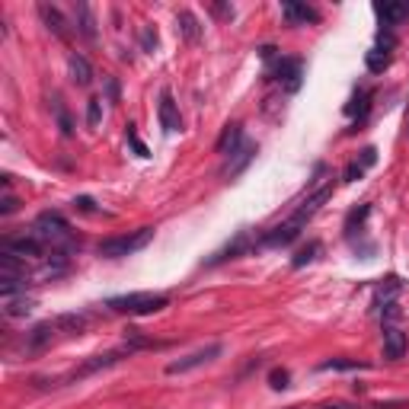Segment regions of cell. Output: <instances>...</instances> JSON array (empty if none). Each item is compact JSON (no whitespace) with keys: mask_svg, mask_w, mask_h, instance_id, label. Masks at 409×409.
I'll return each mask as SVG.
<instances>
[{"mask_svg":"<svg viewBox=\"0 0 409 409\" xmlns=\"http://www.w3.org/2000/svg\"><path fill=\"white\" fill-rule=\"evenodd\" d=\"M329 195H333V186H323V189H317L311 198H307V202L301 204V208H297L295 214H291V218H288V224H295V228L301 230L304 224H307V221H311L313 214H317L320 208H323V202H326V198H329Z\"/></svg>","mask_w":409,"mask_h":409,"instance_id":"obj_9","label":"cell"},{"mask_svg":"<svg viewBox=\"0 0 409 409\" xmlns=\"http://www.w3.org/2000/svg\"><path fill=\"white\" fill-rule=\"evenodd\" d=\"M54 115H58L61 135H64V137H70V135H74V121H70V115L64 112V106H61V103H54Z\"/></svg>","mask_w":409,"mask_h":409,"instance_id":"obj_27","label":"cell"},{"mask_svg":"<svg viewBox=\"0 0 409 409\" xmlns=\"http://www.w3.org/2000/svg\"><path fill=\"white\" fill-rule=\"evenodd\" d=\"M355 368H364L362 362H345V358H333V362H323L320 371H355Z\"/></svg>","mask_w":409,"mask_h":409,"instance_id":"obj_26","label":"cell"},{"mask_svg":"<svg viewBox=\"0 0 409 409\" xmlns=\"http://www.w3.org/2000/svg\"><path fill=\"white\" fill-rule=\"evenodd\" d=\"M253 246H259V240H253L250 230H240L224 250H218L211 259H208V265H221V262H228V259H237V256H243V253H250Z\"/></svg>","mask_w":409,"mask_h":409,"instance_id":"obj_8","label":"cell"},{"mask_svg":"<svg viewBox=\"0 0 409 409\" xmlns=\"http://www.w3.org/2000/svg\"><path fill=\"white\" fill-rule=\"evenodd\" d=\"M16 208H20V198H16V195H3V202H0V214H13Z\"/></svg>","mask_w":409,"mask_h":409,"instance_id":"obj_32","label":"cell"},{"mask_svg":"<svg viewBox=\"0 0 409 409\" xmlns=\"http://www.w3.org/2000/svg\"><path fill=\"white\" fill-rule=\"evenodd\" d=\"M68 70H70V80H74L77 87H90L93 84V68H90V61H87L84 54H70Z\"/></svg>","mask_w":409,"mask_h":409,"instance_id":"obj_18","label":"cell"},{"mask_svg":"<svg viewBox=\"0 0 409 409\" xmlns=\"http://www.w3.org/2000/svg\"><path fill=\"white\" fill-rule=\"evenodd\" d=\"M99 115H103V99H90V103H87V125H90V128L99 125Z\"/></svg>","mask_w":409,"mask_h":409,"instance_id":"obj_28","label":"cell"},{"mask_svg":"<svg viewBox=\"0 0 409 409\" xmlns=\"http://www.w3.org/2000/svg\"><path fill=\"white\" fill-rule=\"evenodd\" d=\"M170 304L167 295H154V291H131V295H119L109 297L106 307L115 313H128V317H147V313H157Z\"/></svg>","mask_w":409,"mask_h":409,"instance_id":"obj_1","label":"cell"},{"mask_svg":"<svg viewBox=\"0 0 409 409\" xmlns=\"http://www.w3.org/2000/svg\"><path fill=\"white\" fill-rule=\"evenodd\" d=\"M154 240V228H137L135 234H121V237H109L96 246V253L103 259H121V256H131V253L144 250L147 243Z\"/></svg>","mask_w":409,"mask_h":409,"instance_id":"obj_3","label":"cell"},{"mask_svg":"<svg viewBox=\"0 0 409 409\" xmlns=\"http://www.w3.org/2000/svg\"><path fill=\"white\" fill-rule=\"evenodd\" d=\"M288 378H291V374L285 371V368H275V371L269 374V384H272L275 390H285V387H288Z\"/></svg>","mask_w":409,"mask_h":409,"instance_id":"obj_30","label":"cell"},{"mask_svg":"<svg viewBox=\"0 0 409 409\" xmlns=\"http://www.w3.org/2000/svg\"><path fill=\"white\" fill-rule=\"evenodd\" d=\"M374 160H378V151H374V147H364V151H362V167L368 170Z\"/></svg>","mask_w":409,"mask_h":409,"instance_id":"obj_34","label":"cell"},{"mask_svg":"<svg viewBox=\"0 0 409 409\" xmlns=\"http://www.w3.org/2000/svg\"><path fill=\"white\" fill-rule=\"evenodd\" d=\"M301 74H304V64H301V58H281L278 64H275V70L269 77H275L278 84H285L291 93L301 87Z\"/></svg>","mask_w":409,"mask_h":409,"instance_id":"obj_11","label":"cell"},{"mask_svg":"<svg viewBox=\"0 0 409 409\" xmlns=\"http://www.w3.org/2000/svg\"><path fill=\"white\" fill-rule=\"evenodd\" d=\"M234 157V163H228V170H224V176H237L246 170V163H250L253 157H256V144H243L237 154H230Z\"/></svg>","mask_w":409,"mask_h":409,"instance_id":"obj_22","label":"cell"},{"mask_svg":"<svg viewBox=\"0 0 409 409\" xmlns=\"http://www.w3.org/2000/svg\"><path fill=\"white\" fill-rule=\"evenodd\" d=\"M394 45H396L394 32H380V36H378V45H374L371 52L364 54V64H368V70H371V74H384V70L390 68V58H394Z\"/></svg>","mask_w":409,"mask_h":409,"instance_id":"obj_7","label":"cell"},{"mask_svg":"<svg viewBox=\"0 0 409 409\" xmlns=\"http://www.w3.org/2000/svg\"><path fill=\"white\" fill-rule=\"evenodd\" d=\"M141 42H144V48H157V32L144 29V32H141Z\"/></svg>","mask_w":409,"mask_h":409,"instance_id":"obj_35","label":"cell"},{"mask_svg":"<svg viewBox=\"0 0 409 409\" xmlns=\"http://www.w3.org/2000/svg\"><path fill=\"white\" fill-rule=\"evenodd\" d=\"M36 301L32 297H10L7 301V317H29Z\"/></svg>","mask_w":409,"mask_h":409,"instance_id":"obj_23","label":"cell"},{"mask_svg":"<svg viewBox=\"0 0 409 409\" xmlns=\"http://www.w3.org/2000/svg\"><path fill=\"white\" fill-rule=\"evenodd\" d=\"M378 20L380 26H384L387 32L394 29V26H400L403 20H409V3L406 0H387V3H378Z\"/></svg>","mask_w":409,"mask_h":409,"instance_id":"obj_12","label":"cell"},{"mask_svg":"<svg viewBox=\"0 0 409 409\" xmlns=\"http://www.w3.org/2000/svg\"><path fill=\"white\" fill-rule=\"evenodd\" d=\"M281 16L288 20V23L295 26H307V23H317L320 13L313 7H307V3H301V0H288V3H281Z\"/></svg>","mask_w":409,"mask_h":409,"instance_id":"obj_14","label":"cell"},{"mask_svg":"<svg viewBox=\"0 0 409 409\" xmlns=\"http://www.w3.org/2000/svg\"><path fill=\"white\" fill-rule=\"evenodd\" d=\"M74 16H77V26H80V36H84V38H96V20H93V10L87 7V3H77Z\"/></svg>","mask_w":409,"mask_h":409,"instance_id":"obj_21","label":"cell"},{"mask_svg":"<svg viewBox=\"0 0 409 409\" xmlns=\"http://www.w3.org/2000/svg\"><path fill=\"white\" fill-rule=\"evenodd\" d=\"M176 26H179L186 42H198V38H202V23H198V16L192 13V10H179V13H176Z\"/></svg>","mask_w":409,"mask_h":409,"instance_id":"obj_19","label":"cell"},{"mask_svg":"<svg viewBox=\"0 0 409 409\" xmlns=\"http://www.w3.org/2000/svg\"><path fill=\"white\" fill-rule=\"evenodd\" d=\"M368 214H371V204H362V208H355V211L349 214V221H345V230L352 234V230H355V224H362Z\"/></svg>","mask_w":409,"mask_h":409,"instance_id":"obj_29","label":"cell"},{"mask_svg":"<svg viewBox=\"0 0 409 409\" xmlns=\"http://www.w3.org/2000/svg\"><path fill=\"white\" fill-rule=\"evenodd\" d=\"M221 352H224V345H221V342H211V345H204V349L192 352V355L170 362V364H167V374H186V371H195V368H202V364L214 362V358H218Z\"/></svg>","mask_w":409,"mask_h":409,"instance_id":"obj_6","label":"cell"},{"mask_svg":"<svg viewBox=\"0 0 409 409\" xmlns=\"http://www.w3.org/2000/svg\"><path fill=\"white\" fill-rule=\"evenodd\" d=\"M329 409H345V406H329Z\"/></svg>","mask_w":409,"mask_h":409,"instance_id":"obj_38","label":"cell"},{"mask_svg":"<svg viewBox=\"0 0 409 409\" xmlns=\"http://www.w3.org/2000/svg\"><path fill=\"white\" fill-rule=\"evenodd\" d=\"M128 141H131V144H135V151L141 154V157H147V147L141 144V141H137V135H135V131H131V128H128Z\"/></svg>","mask_w":409,"mask_h":409,"instance_id":"obj_36","label":"cell"},{"mask_svg":"<svg viewBox=\"0 0 409 409\" xmlns=\"http://www.w3.org/2000/svg\"><path fill=\"white\" fill-rule=\"evenodd\" d=\"M362 176H364V167L355 160V163H349V167H345V176H342V179H345V182H355V179H362Z\"/></svg>","mask_w":409,"mask_h":409,"instance_id":"obj_31","label":"cell"},{"mask_svg":"<svg viewBox=\"0 0 409 409\" xmlns=\"http://www.w3.org/2000/svg\"><path fill=\"white\" fill-rule=\"evenodd\" d=\"M214 13H218V16H234V7H224V3H214Z\"/></svg>","mask_w":409,"mask_h":409,"instance_id":"obj_37","label":"cell"},{"mask_svg":"<svg viewBox=\"0 0 409 409\" xmlns=\"http://www.w3.org/2000/svg\"><path fill=\"white\" fill-rule=\"evenodd\" d=\"M3 278H26V259L0 250V281Z\"/></svg>","mask_w":409,"mask_h":409,"instance_id":"obj_20","label":"cell"},{"mask_svg":"<svg viewBox=\"0 0 409 409\" xmlns=\"http://www.w3.org/2000/svg\"><path fill=\"white\" fill-rule=\"evenodd\" d=\"M58 333H61L58 323H54V320H45V323H38L36 329L29 333V339H26V349H29V352H42Z\"/></svg>","mask_w":409,"mask_h":409,"instance_id":"obj_16","label":"cell"},{"mask_svg":"<svg viewBox=\"0 0 409 409\" xmlns=\"http://www.w3.org/2000/svg\"><path fill=\"white\" fill-rule=\"evenodd\" d=\"M0 250H3V253H13V256H20V259H45V243L38 240L36 234L3 237Z\"/></svg>","mask_w":409,"mask_h":409,"instance_id":"obj_4","label":"cell"},{"mask_svg":"<svg viewBox=\"0 0 409 409\" xmlns=\"http://www.w3.org/2000/svg\"><path fill=\"white\" fill-rule=\"evenodd\" d=\"M403 355H406V333L396 323H384V358L400 362Z\"/></svg>","mask_w":409,"mask_h":409,"instance_id":"obj_13","label":"cell"},{"mask_svg":"<svg viewBox=\"0 0 409 409\" xmlns=\"http://www.w3.org/2000/svg\"><path fill=\"white\" fill-rule=\"evenodd\" d=\"M400 288H403L400 278H387V281H380V285H378V295H374V307H380V301L390 304V297H394Z\"/></svg>","mask_w":409,"mask_h":409,"instance_id":"obj_24","label":"cell"},{"mask_svg":"<svg viewBox=\"0 0 409 409\" xmlns=\"http://www.w3.org/2000/svg\"><path fill=\"white\" fill-rule=\"evenodd\" d=\"M74 208H80V211H96V204H93V198H90V195L74 198Z\"/></svg>","mask_w":409,"mask_h":409,"instance_id":"obj_33","label":"cell"},{"mask_svg":"<svg viewBox=\"0 0 409 409\" xmlns=\"http://www.w3.org/2000/svg\"><path fill=\"white\" fill-rule=\"evenodd\" d=\"M125 355H131V349H128V345H121V349H115V352H106V355H93L90 362H87V364H80L77 371H70L68 378H61V384H70V380L90 378V374L103 371V368H112V364H119Z\"/></svg>","mask_w":409,"mask_h":409,"instance_id":"obj_5","label":"cell"},{"mask_svg":"<svg viewBox=\"0 0 409 409\" xmlns=\"http://www.w3.org/2000/svg\"><path fill=\"white\" fill-rule=\"evenodd\" d=\"M317 253H320V243H317V240H311L301 253H297L295 259H291V265H295V269H304L307 262H313V259H317Z\"/></svg>","mask_w":409,"mask_h":409,"instance_id":"obj_25","label":"cell"},{"mask_svg":"<svg viewBox=\"0 0 409 409\" xmlns=\"http://www.w3.org/2000/svg\"><path fill=\"white\" fill-rule=\"evenodd\" d=\"M29 234H36L45 246H52V253L54 250H64V253L70 250V224L61 218L58 211H42L36 218Z\"/></svg>","mask_w":409,"mask_h":409,"instance_id":"obj_2","label":"cell"},{"mask_svg":"<svg viewBox=\"0 0 409 409\" xmlns=\"http://www.w3.org/2000/svg\"><path fill=\"white\" fill-rule=\"evenodd\" d=\"M38 16L45 20V26H48V29H52L58 38H68V36H70V32H68V20L61 16L58 7H52V3H38Z\"/></svg>","mask_w":409,"mask_h":409,"instance_id":"obj_17","label":"cell"},{"mask_svg":"<svg viewBox=\"0 0 409 409\" xmlns=\"http://www.w3.org/2000/svg\"><path fill=\"white\" fill-rule=\"evenodd\" d=\"M240 147H243V125H240V121H234V125H228V128L221 131L214 151L224 154V157H230V154H237Z\"/></svg>","mask_w":409,"mask_h":409,"instance_id":"obj_15","label":"cell"},{"mask_svg":"<svg viewBox=\"0 0 409 409\" xmlns=\"http://www.w3.org/2000/svg\"><path fill=\"white\" fill-rule=\"evenodd\" d=\"M157 119H160V128L163 131H179L182 128V115H179V106L170 90L160 93V103H157Z\"/></svg>","mask_w":409,"mask_h":409,"instance_id":"obj_10","label":"cell"}]
</instances>
